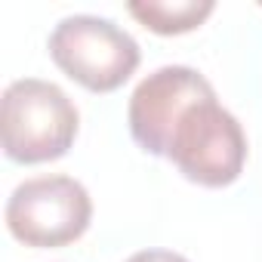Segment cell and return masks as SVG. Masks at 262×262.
Here are the masks:
<instances>
[{
    "label": "cell",
    "mask_w": 262,
    "mask_h": 262,
    "mask_svg": "<svg viewBox=\"0 0 262 262\" xmlns=\"http://www.w3.org/2000/svg\"><path fill=\"white\" fill-rule=\"evenodd\" d=\"M126 10L155 34H185L194 31L216 10V4L213 0H176V4H170V0H133Z\"/></svg>",
    "instance_id": "6"
},
{
    "label": "cell",
    "mask_w": 262,
    "mask_h": 262,
    "mask_svg": "<svg viewBox=\"0 0 262 262\" xmlns=\"http://www.w3.org/2000/svg\"><path fill=\"white\" fill-rule=\"evenodd\" d=\"M213 96V83L188 65H164L151 71L139 80L126 105L129 133H133L136 145L155 158H167L179 117L191 105Z\"/></svg>",
    "instance_id": "5"
},
{
    "label": "cell",
    "mask_w": 262,
    "mask_h": 262,
    "mask_svg": "<svg viewBox=\"0 0 262 262\" xmlns=\"http://www.w3.org/2000/svg\"><path fill=\"white\" fill-rule=\"evenodd\" d=\"M93 219L90 191L71 176H37L16 185L7 201V228L25 247H65Z\"/></svg>",
    "instance_id": "4"
},
{
    "label": "cell",
    "mask_w": 262,
    "mask_h": 262,
    "mask_svg": "<svg viewBox=\"0 0 262 262\" xmlns=\"http://www.w3.org/2000/svg\"><path fill=\"white\" fill-rule=\"evenodd\" d=\"M167 158L188 182L207 188L231 185L247 161L244 126L228 108L216 102V96L204 99L179 117Z\"/></svg>",
    "instance_id": "3"
},
{
    "label": "cell",
    "mask_w": 262,
    "mask_h": 262,
    "mask_svg": "<svg viewBox=\"0 0 262 262\" xmlns=\"http://www.w3.org/2000/svg\"><path fill=\"white\" fill-rule=\"evenodd\" d=\"M80 114L68 93L40 77L13 80L0 102L4 151L16 164H43L68 155Z\"/></svg>",
    "instance_id": "1"
},
{
    "label": "cell",
    "mask_w": 262,
    "mask_h": 262,
    "mask_svg": "<svg viewBox=\"0 0 262 262\" xmlns=\"http://www.w3.org/2000/svg\"><path fill=\"white\" fill-rule=\"evenodd\" d=\"M53 62L90 93H111L139 68V43L102 16H68L50 34Z\"/></svg>",
    "instance_id": "2"
},
{
    "label": "cell",
    "mask_w": 262,
    "mask_h": 262,
    "mask_svg": "<svg viewBox=\"0 0 262 262\" xmlns=\"http://www.w3.org/2000/svg\"><path fill=\"white\" fill-rule=\"evenodd\" d=\"M126 262H188V259L173 253V250H139V253L129 256Z\"/></svg>",
    "instance_id": "7"
}]
</instances>
